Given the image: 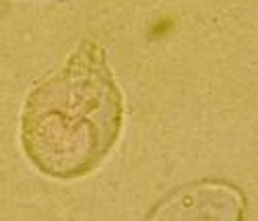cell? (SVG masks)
<instances>
[{
	"label": "cell",
	"instance_id": "obj_2",
	"mask_svg": "<svg viewBox=\"0 0 258 221\" xmlns=\"http://www.w3.org/2000/svg\"><path fill=\"white\" fill-rule=\"evenodd\" d=\"M246 194L225 180H197L163 196L145 221H246Z\"/></svg>",
	"mask_w": 258,
	"mask_h": 221
},
{
	"label": "cell",
	"instance_id": "obj_1",
	"mask_svg": "<svg viewBox=\"0 0 258 221\" xmlns=\"http://www.w3.org/2000/svg\"><path fill=\"white\" fill-rule=\"evenodd\" d=\"M124 101L99 43L87 39L29 93L21 143L35 168L58 180L93 172L122 132Z\"/></svg>",
	"mask_w": 258,
	"mask_h": 221
}]
</instances>
